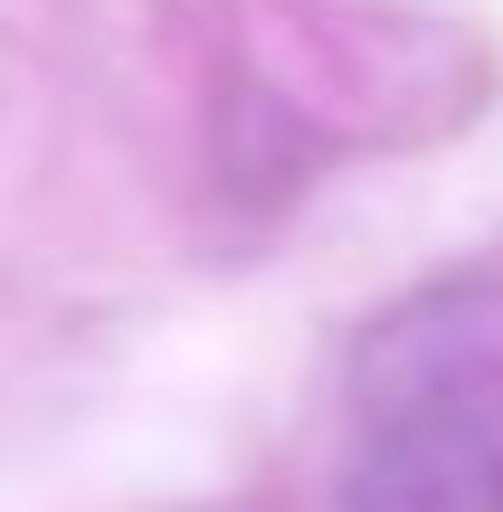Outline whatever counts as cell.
Here are the masks:
<instances>
[{
    "mask_svg": "<svg viewBox=\"0 0 503 512\" xmlns=\"http://www.w3.org/2000/svg\"><path fill=\"white\" fill-rule=\"evenodd\" d=\"M333 512H503V399H361Z\"/></svg>",
    "mask_w": 503,
    "mask_h": 512,
    "instance_id": "cell-1",
    "label": "cell"
}]
</instances>
